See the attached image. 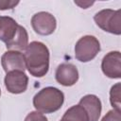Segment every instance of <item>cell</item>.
Listing matches in <instances>:
<instances>
[{
    "instance_id": "6da1fadb",
    "label": "cell",
    "mask_w": 121,
    "mask_h": 121,
    "mask_svg": "<svg viewBox=\"0 0 121 121\" xmlns=\"http://www.w3.org/2000/svg\"><path fill=\"white\" fill-rule=\"evenodd\" d=\"M26 66L29 74L36 78L46 75L49 69V50L41 42H31L25 52Z\"/></svg>"
},
{
    "instance_id": "7a4b0ae2",
    "label": "cell",
    "mask_w": 121,
    "mask_h": 121,
    "mask_svg": "<svg viewBox=\"0 0 121 121\" xmlns=\"http://www.w3.org/2000/svg\"><path fill=\"white\" fill-rule=\"evenodd\" d=\"M64 101L63 93L55 87H45L33 97V105L37 112L51 113L60 110Z\"/></svg>"
},
{
    "instance_id": "3957f363",
    "label": "cell",
    "mask_w": 121,
    "mask_h": 121,
    "mask_svg": "<svg viewBox=\"0 0 121 121\" xmlns=\"http://www.w3.org/2000/svg\"><path fill=\"white\" fill-rule=\"evenodd\" d=\"M95 24L104 31L112 34H121V10L110 9H102L94 16Z\"/></svg>"
},
{
    "instance_id": "277c9868",
    "label": "cell",
    "mask_w": 121,
    "mask_h": 121,
    "mask_svg": "<svg viewBox=\"0 0 121 121\" xmlns=\"http://www.w3.org/2000/svg\"><path fill=\"white\" fill-rule=\"evenodd\" d=\"M100 50L99 41L91 35L80 38L75 45V57L81 62H87L95 58Z\"/></svg>"
},
{
    "instance_id": "5b68a950",
    "label": "cell",
    "mask_w": 121,
    "mask_h": 121,
    "mask_svg": "<svg viewBox=\"0 0 121 121\" xmlns=\"http://www.w3.org/2000/svg\"><path fill=\"white\" fill-rule=\"evenodd\" d=\"M31 26L36 33L40 35H50L52 34L57 26L55 17L46 11H41L34 14L31 18Z\"/></svg>"
},
{
    "instance_id": "8992f818",
    "label": "cell",
    "mask_w": 121,
    "mask_h": 121,
    "mask_svg": "<svg viewBox=\"0 0 121 121\" xmlns=\"http://www.w3.org/2000/svg\"><path fill=\"white\" fill-rule=\"evenodd\" d=\"M104 75L110 78H121V55L119 51H112L106 54L101 62Z\"/></svg>"
},
{
    "instance_id": "52a82bcc",
    "label": "cell",
    "mask_w": 121,
    "mask_h": 121,
    "mask_svg": "<svg viewBox=\"0 0 121 121\" xmlns=\"http://www.w3.org/2000/svg\"><path fill=\"white\" fill-rule=\"evenodd\" d=\"M5 86L11 94L24 93L27 88L28 78L23 71H11L7 73L5 79Z\"/></svg>"
},
{
    "instance_id": "ba28073f",
    "label": "cell",
    "mask_w": 121,
    "mask_h": 121,
    "mask_svg": "<svg viewBox=\"0 0 121 121\" xmlns=\"http://www.w3.org/2000/svg\"><path fill=\"white\" fill-rule=\"evenodd\" d=\"M1 64L6 73L11 71H25L26 69L25 55L20 51L9 50L1 57Z\"/></svg>"
},
{
    "instance_id": "9c48e42d",
    "label": "cell",
    "mask_w": 121,
    "mask_h": 121,
    "mask_svg": "<svg viewBox=\"0 0 121 121\" xmlns=\"http://www.w3.org/2000/svg\"><path fill=\"white\" fill-rule=\"evenodd\" d=\"M56 80L63 86H72L78 79V71L72 63H61L56 70Z\"/></svg>"
},
{
    "instance_id": "30bf717a",
    "label": "cell",
    "mask_w": 121,
    "mask_h": 121,
    "mask_svg": "<svg viewBox=\"0 0 121 121\" xmlns=\"http://www.w3.org/2000/svg\"><path fill=\"white\" fill-rule=\"evenodd\" d=\"M78 105H80L87 112L89 121H98L101 113V101L95 95H86L80 100Z\"/></svg>"
},
{
    "instance_id": "8fae6325",
    "label": "cell",
    "mask_w": 121,
    "mask_h": 121,
    "mask_svg": "<svg viewBox=\"0 0 121 121\" xmlns=\"http://www.w3.org/2000/svg\"><path fill=\"white\" fill-rule=\"evenodd\" d=\"M19 25L11 17L0 16V40L5 43H9L16 34Z\"/></svg>"
},
{
    "instance_id": "7c38bea8",
    "label": "cell",
    "mask_w": 121,
    "mask_h": 121,
    "mask_svg": "<svg viewBox=\"0 0 121 121\" xmlns=\"http://www.w3.org/2000/svg\"><path fill=\"white\" fill-rule=\"evenodd\" d=\"M28 45V35L26 28L19 25L17 32L15 36L6 43V47L9 50L13 51H22L26 50V46Z\"/></svg>"
},
{
    "instance_id": "4fadbf2b",
    "label": "cell",
    "mask_w": 121,
    "mask_h": 121,
    "mask_svg": "<svg viewBox=\"0 0 121 121\" xmlns=\"http://www.w3.org/2000/svg\"><path fill=\"white\" fill-rule=\"evenodd\" d=\"M60 121H89V117L80 105H75L64 112Z\"/></svg>"
},
{
    "instance_id": "5bb4252c",
    "label": "cell",
    "mask_w": 121,
    "mask_h": 121,
    "mask_svg": "<svg viewBox=\"0 0 121 121\" xmlns=\"http://www.w3.org/2000/svg\"><path fill=\"white\" fill-rule=\"evenodd\" d=\"M121 84L117 82L114 84L110 91V102L111 105L114 110L120 111L121 110Z\"/></svg>"
},
{
    "instance_id": "9a60e30c",
    "label": "cell",
    "mask_w": 121,
    "mask_h": 121,
    "mask_svg": "<svg viewBox=\"0 0 121 121\" xmlns=\"http://www.w3.org/2000/svg\"><path fill=\"white\" fill-rule=\"evenodd\" d=\"M101 121H121V114H120V111L117 110H111L109 111L104 117L102 118Z\"/></svg>"
},
{
    "instance_id": "2e32d148",
    "label": "cell",
    "mask_w": 121,
    "mask_h": 121,
    "mask_svg": "<svg viewBox=\"0 0 121 121\" xmlns=\"http://www.w3.org/2000/svg\"><path fill=\"white\" fill-rule=\"evenodd\" d=\"M25 121H47V118L40 112H31L26 115Z\"/></svg>"
},
{
    "instance_id": "e0dca14e",
    "label": "cell",
    "mask_w": 121,
    "mask_h": 121,
    "mask_svg": "<svg viewBox=\"0 0 121 121\" xmlns=\"http://www.w3.org/2000/svg\"><path fill=\"white\" fill-rule=\"evenodd\" d=\"M19 4V1L15 0H0V10L11 9Z\"/></svg>"
},
{
    "instance_id": "ac0fdd59",
    "label": "cell",
    "mask_w": 121,
    "mask_h": 121,
    "mask_svg": "<svg viewBox=\"0 0 121 121\" xmlns=\"http://www.w3.org/2000/svg\"><path fill=\"white\" fill-rule=\"evenodd\" d=\"M75 4H77L78 6H79L82 9H87L88 7L92 6L94 4V2H90V1H75Z\"/></svg>"
},
{
    "instance_id": "d6986e66",
    "label": "cell",
    "mask_w": 121,
    "mask_h": 121,
    "mask_svg": "<svg viewBox=\"0 0 121 121\" xmlns=\"http://www.w3.org/2000/svg\"><path fill=\"white\" fill-rule=\"evenodd\" d=\"M0 95H1V90H0Z\"/></svg>"
}]
</instances>
